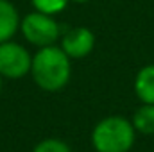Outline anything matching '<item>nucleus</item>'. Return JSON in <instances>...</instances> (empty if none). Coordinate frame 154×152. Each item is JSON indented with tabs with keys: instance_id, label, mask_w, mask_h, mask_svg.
<instances>
[{
	"instance_id": "f257e3e1",
	"label": "nucleus",
	"mask_w": 154,
	"mask_h": 152,
	"mask_svg": "<svg viewBox=\"0 0 154 152\" xmlns=\"http://www.w3.org/2000/svg\"><path fill=\"white\" fill-rule=\"evenodd\" d=\"M31 77L39 90L56 93L61 91L72 77V59L57 45L38 48L32 56Z\"/></svg>"
},
{
	"instance_id": "f03ea898",
	"label": "nucleus",
	"mask_w": 154,
	"mask_h": 152,
	"mask_svg": "<svg viewBox=\"0 0 154 152\" xmlns=\"http://www.w3.org/2000/svg\"><path fill=\"white\" fill-rule=\"evenodd\" d=\"M136 129L124 116H106L91 131V147L95 152H129L134 145Z\"/></svg>"
},
{
	"instance_id": "7ed1b4c3",
	"label": "nucleus",
	"mask_w": 154,
	"mask_h": 152,
	"mask_svg": "<svg viewBox=\"0 0 154 152\" xmlns=\"http://www.w3.org/2000/svg\"><path fill=\"white\" fill-rule=\"evenodd\" d=\"M20 32L27 43L38 48L56 45L63 36L61 23L56 20V16H50L39 11H32L22 18Z\"/></svg>"
},
{
	"instance_id": "20e7f679",
	"label": "nucleus",
	"mask_w": 154,
	"mask_h": 152,
	"mask_svg": "<svg viewBox=\"0 0 154 152\" xmlns=\"http://www.w3.org/2000/svg\"><path fill=\"white\" fill-rule=\"evenodd\" d=\"M32 54L16 41L0 43V75L4 79H22L31 74Z\"/></svg>"
},
{
	"instance_id": "39448f33",
	"label": "nucleus",
	"mask_w": 154,
	"mask_h": 152,
	"mask_svg": "<svg viewBox=\"0 0 154 152\" xmlns=\"http://www.w3.org/2000/svg\"><path fill=\"white\" fill-rule=\"evenodd\" d=\"M59 47L70 59H82L91 54L95 47V34L88 27H72L63 32Z\"/></svg>"
},
{
	"instance_id": "423d86ee",
	"label": "nucleus",
	"mask_w": 154,
	"mask_h": 152,
	"mask_svg": "<svg viewBox=\"0 0 154 152\" xmlns=\"http://www.w3.org/2000/svg\"><path fill=\"white\" fill-rule=\"evenodd\" d=\"M20 13L11 0H0V43L11 41L20 31Z\"/></svg>"
},
{
	"instance_id": "0eeeda50",
	"label": "nucleus",
	"mask_w": 154,
	"mask_h": 152,
	"mask_svg": "<svg viewBox=\"0 0 154 152\" xmlns=\"http://www.w3.org/2000/svg\"><path fill=\"white\" fill-rule=\"evenodd\" d=\"M134 93L142 104H154V65L143 66L134 79Z\"/></svg>"
},
{
	"instance_id": "6e6552de",
	"label": "nucleus",
	"mask_w": 154,
	"mask_h": 152,
	"mask_svg": "<svg viewBox=\"0 0 154 152\" xmlns=\"http://www.w3.org/2000/svg\"><path fill=\"white\" fill-rule=\"evenodd\" d=\"M133 125L142 134H154V104H143L133 116Z\"/></svg>"
},
{
	"instance_id": "1a4fd4ad",
	"label": "nucleus",
	"mask_w": 154,
	"mask_h": 152,
	"mask_svg": "<svg viewBox=\"0 0 154 152\" xmlns=\"http://www.w3.org/2000/svg\"><path fill=\"white\" fill-rule=\"evenodd\" d=\"M31 2H32L34 11H39V13H45V14L54 16V14L61 13L68 5L70 0H31Z\"/></svg>"
},
{
	"instance_id": "9d476101",
	"label": "nucleus",
	"mask_w": 154,
	"mask_h": 152,
	"mask_svg": "<svg viewBox=\"0 0 154 152\" xmlns=\"http://www.w3.org/2000/svg\"><path fill=\"white\" fill-rule=\"evenodd\" d=\"M32 152H72V149L59 138H45L32 149Z\"/></svg>"
},
{
	"instance_id": "9b49d317",
	"label": "nucleus",
	"mask_w": 154,
	"mask_h": 152,
	"mask_svg": "<svg viewBox=\"0 0 154 152\" xmlns=\"http://www.w3.org/2000/svg\"><path fill=\"white\" fill-rule=\"evenodd\" d=\"M72 4H86V2H90V0H70Z\"/></svg>"
},
{
	"instance_id": "f8f14e48",
	"label": "nucleus",
	"mask_w": 154,
	"mask_h": 152,
	"mask_svg": "<svg viewBox=\"0 0 154 152\" xmlns=\"http://www.w3.org/2000/svg\"><path fill=\"white\" fill-rule=\"evenodd\" d=\"M2 81H4V77L0 75V93H2Z\"/></svg>"
}]
</instances>
